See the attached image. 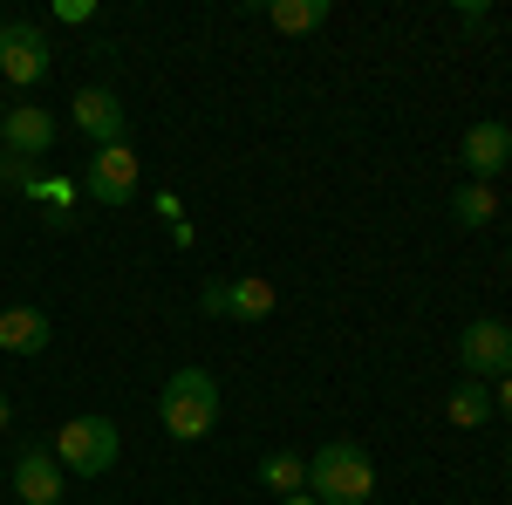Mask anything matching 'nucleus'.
<instances>
[{
	"label": "nucleus",
	"instance_id": "3",
	"mask_svg": "<svg viewBox=\"0 0 512 505\" xmlns=\"http://www.w3.org/2000/svg\"><path fill=\"white\" fill-rule=\"evenodd\" d=\"M117 458H123V430L110 417H69L55 430V465L69 478H103Z\"/></svg>",
	"mask_w": 512,
	"mask_h": 505
},
{
	"label": "nucleus",
	"instance_id": "9",
	"mask_svg": "<svg viewBox=\"0 0 512 505\" xmlns=\"http://www.w3.org/2000/svg\"><path fill=\"white\" fill-rule=\"evenodd\" d=\"M465 171H472V185H492V178H499V171H506L512 164V130L506 123H472V130H465Z\"/></svg>",
	"mask_w": 512,
	"mask_h": 505
},
{
	"label": "nucleus",
	"instance_id": "12",
	"mask_svg": "<svg viewBox=\"0 0 512 505\" xmlns=\"http://www.w3.org/2000/svg\"><path fill=\"white\" fill-rule=\"evenodd\" d=\"M226 314H233V321H267V314H274V280H260V273L226 280Z\"/></svg>",
	"mask_w": 512,
	"mask_h": 505
},
{
	"label": "nucleus",
	"instance_id": "19",
	"mask_svg": "<svg viewBox=\"0 0 512 505\" xmlns=\"http://www.w3.org/2000/svg\"><path fill=\"white\" fill-rule=\"evenodd\" d=\"M198 308H205V314H226V287H219V280H205V294H198Z\"/></svg>",
	"mask_w": 512,
	"mask_h": 505
},
{
	"label": "nucleus",
	"instance_id": "21",
	"mask_svg": "<svg viewBox=\"0 0 512 505\" xmlns=\"http://www.w3.org/2000/svg\"><path fill=\"white\" fill-rule=\"evenodd\" d=\"M280 505H321V499H308V492H294V499H280Z\"/></svg>",
	"mask_w": 512,
	"mask_h": 505
},
{
	"label": "nucleus",
	"instance_id": "4",
	"mask_svg": "<svg viewBox=\"0 0 512 505\" xmlns=\"http://www.w3.org/2000/svg\"><path fill=\"white\" fill-rule=\"evenodd\" d=\"M458 362H465L472 383H499V376H512V321H499V314L472 321V328L458 335Z\"/></svg>",
	"mask_w": 512,
	"mask_h": 505
},
{
	"label": "nucleus",
	"instance_id": "14",
	"mask_svg": "<svg viewBox=\"0 0 512 505\" xmlns=\"http://www.w3.org/2000/svg\"><path fill=\"white\" fill-rule=\"evenodd\" d=\"M444 417H451L458 430L492 424V383H458V389H451V403H444Z\"/></svg>",
	"mask_w": 512,
	"mask_h": 505
},
{
	"label": "nucleus",
	"instance_id": "22",
	"mask_svg": "<svg viewBox=\"0 0 512 505\" xmlns=\"http://www.w3.org/2000/svg\"><path fill=\"white\" fill-rule=\"evenodd\" d=\"M0 198H7V178H0Z\"/></svg>",
	"mask_w": 512,
	"mask_h": 505
},
{
	"label": "nucleus",
	"instance_id": "8",
	"mask_svg": "<svg viewBox=\"0 0 512 505\" xmlns=\"http://www.w3.org/2000/svg\"><path fill=\"white\" fill-rule=\"evenodd\" d=\"M69 117H76V130L96 144V151L123 144V130H130V117H123V103L110 96V89H82L76 103H69Z\"/></svg>",
	"mask_w": 512,
	"mask_h": 505
},
{
	"label": "nucleus",
	"instance_id": "18",
	"mask_svg": "<svg viewBox=\"0 0 512 505\" xmlns=\"http://www.w3.org/2000/svg\"><path fill=\"white\" fill-rule=\"evenodd\" d=\"M492 410L512 424V376H499V383H492Z\"/></svg>",
	"mask_w": 512,
	"mask_h": 505
},
{
	"label": "nucleus",
	"instance_id": "17",
	"mask_svg": "<svg viewBox=\"0 0 512 505\" xmlns=\"http://www.w3.org/2000/svg\"><path fill=\"white\" fill-rule=\"evenodd\" d=\"M28 198L55 212L48 226H69V198H76V185H69V178H41V171H35V178H28Z\"/></svg>",
	"mask_w": 512,
	"mask_h": 505
},
{
	"label": "nucleus",
	"instance_id": "11",
	"mask_svg": "<svg viewBox=\"0 0 512 505\" xmlns=\"http://www.w3.org/2000/svg\"><path fill=\"white\" fill-rule=\"evenodd\" d=\"M55 342V321L41 308H0V355H41Z\"/></svg>",
	"mask_w": 512,
	"mask_h": 505
},
{
	"label": "nucleus",
	"instance_id": "20",
	"mask_svg": "<svg viewBox=\"0 0 512 505\" xmlns=\"http://www.w3.org/2000/svg\"><path fill=\"white\" fill-rule=\"evenodd\" d=\"M7 424H14V403H7V396H0V430H7Z\"/></svg>",
	"mask_w": 512,
	"mask_h": 505
},
{
	"label": "nucleus",
	"instance_id": "16",
	"mask_svg": "<svg viewBox=\"0 0 512 505\" xmlns=\"http://www.w3.org/2000/svg\"><path fill=\"white\" fill-rule=\"evenodd\" d=\"M451 219H458V226H492V219H499V192H492V185H465V192L451 198Z\"/></svg>",
	"mask_w": 512,
	"mask_h": 505
},
{
	"label": "nucleus",
	"instance_id": "5",
	"mask_svg": "<svg viewBox=\"0 0 512 505\" xmlns=\"http://www.w3.org/2000/svg\"><path fill=\"white\" fill-rule=\"evenodd\" d=\"M48 35H41L35 21H0V82H14V89H35L48 76Z\"/></svg>",
	"mask_w": 512,
	"mask_h": 505
},
{
	"label": "nucleus",
	"instance_id": "6",
	"mask_svg": "<svg viewBox=\"0 0 512 505\" xmlns=\"http://www.w3.org/2000/svg\"><path fill=\"white\" fill-rule=\"evenodd\" d=\"M82 192L96 198V205H130V192H137V151H130V144L96 151L89 171H82Z\"/></svg>",
	"mask_w": 512,
	"mask_h": 505
},
{
	"label": "nucleus",
	"instance_id": "13",
	"mask_svg": "<svg viewBox=\"0 0 512 505\" xmlns=\"http://www.w3.org/2000/svg\"><path fill=\"white\" fill-rule=\"evenodd\" d=\"M260 485L280 492V499L308 492V458H294V451H267V458H260Z\"/></svg>",
	"mask_w": 512,
	"mask_h": 505
},
{
	"label": "nucleus",
	"instance_id": "15",
	"mask_svg": "<svg viewBox=\"0 0 512 505\" xmlns=\"http://www.w3.org/2000/svg\"><path fill=\"white\" fill-rule=\"evenodd\" d=\"M260 14L274 21L280 35H308V28H321V21H328V0H267Z\"/></svg>",
	"mask_w": 512,
	"mask_h": 505
},
{
	"label": "nucleus",
	"instance_id": "7",
	"mask_svg": "<svg viewBox=\"0 0 512 505\" xmlns=\"http://www.w3.org/2000/svg\"><path fill=\"white\" fill-rule=\"evenodd\" d=\"M48 144H55V117H48L41 103H14V110H0V151H7V157H28V164H35Z\"/></svg>",
	"mask_w": 512,
	"mask_h": 505
},
{
	"label": "nucleus",
	"instance_id": "1",
	"mask_svg": "<svg viewBox=\"0 0 512 505\" xmlns=\"http://www.w3.org/2000/svg\"><path fill=\"white\" fill-rule=\"evenodd\" d=\"M376 492V458L349 444V437H328L315 458H308V499L321 505H369Z\"/></svg>",
	"mask_w": 512,
	"mask_h": 505
},
{
	"label": "nucleus",
	"instance_id": "10",
	"mask_svg": "<svg viewBox=\"0 0 512 505\" xmlns=\"http://www.w3.org/2000/svg\"><path fill=\"white\" fill-rule=\"evenodd\" d=\"M62 478L69 471L55 465V451H21L14 458V492H21V505H62Z\"/></svg>",
	"mask_w": 512,
	"mask_h": 505
},
{
	"label": "nucleus",
	"instance_id": "2",
	"mask_svg": "<svg viewBox=\"0 0 512 505\" xmlns=\"http://www.w3.org/2000/svg\"><path fill=\"white\" fill-rule=\"evenodd\" d=\"M158 417L178 444L212 437V430H219V376H212V369H178L158 396Z\"/></svg>",
	"mask_w": 512,
	"mask_h": 505
},
{
	"label": "nucleus",
	"instance_id": "24",
	"mask_svg": "<svg viewBox=\"0 0 512 505\" xmlns=\"http://www.w3.org/2000/svg\"><path fill=\"white\" fill-rule=\"evenodd\" d=\"M506 471H512V458H506Z\"/></svg>",
	"mask_w": 512,
	"mask_h": 505
},
{
	"label": "nucleus",
	"instance_id": "23",
	"mask_svg": "<svg viewBox=\"0 0 512 505\" xmlns=\"http://www.w3.org/2000/svg\"><path fill=\"white\" fill-rule=\"evenodd\" d=\"M506 267H512V246H506Z\"/></svg>",
	"mask_w": 512,
	"mask_h": 505
}]
</instances>
